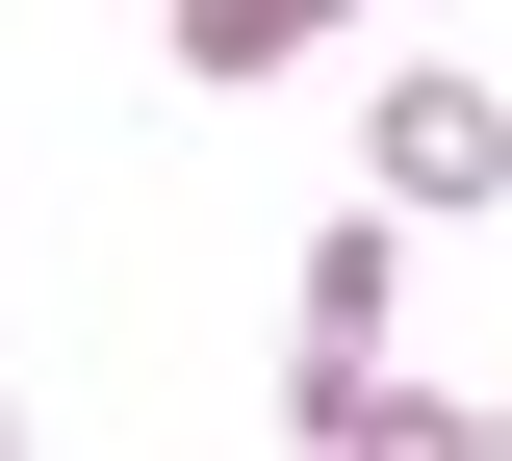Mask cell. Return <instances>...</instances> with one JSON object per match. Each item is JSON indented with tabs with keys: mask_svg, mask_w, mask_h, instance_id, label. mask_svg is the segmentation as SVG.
<instances>
[{
	"mask_svg": "<svg viewBox=\"0 0 512 461\" xmlns=\"http://www.w3.org/2000/svg\"><path fill=\"white\" fill-rule=\"evenodd\" d=\"M359 180H384V205H512V103H487L461 52L384 77V103H359Z\"/></svg>",
	"mask_w": 512,
	"mask_h": 461,
	"instance_id": "1",
	"label": "cell"
},
{
	"mask_svg": "<svg viewBox=\"0 0 512 461\" xmlns=\"http://www.w3.org/2000/svg\"><path fill=\"white\" fill-rule=\"evenodd\" d=\"M384 231H410L384 180H359V231H308V282H282V410H308V385H359V359H384V308H410V257H384Z\"/></svg>",
	"mask_w": 512,
	"mask_h": 461,
	"instance_id": "2",
	"label": "cell"
},
{
	"mask_svg": "<svg viewBox=\"0 0 512 461\" xmlns=\"http://www.w3.org/2000/svg\"><path fill=\"white\" fill-rule=\"evenodd\" d=\"M333 26H359V0H154V52H180L205 103H256V77H282V52H333Z\"/></svg>",
	"mask_w": 512,
	"mask_h": 461,
	"instance_id": "3",
	"label": "cell"
},
{
	"mask_svg": "<svg viewBox=\"0 0 512 461\" xmlns=\"http://www.w3.org/2000/svg\"><path fill=\"white\" fill-rule=\"evenodd\" d=\"M308 436H359V461H461L487 410H461V385H410V359H359V385H308Z\"/></svg>",
	"mask_w": 512,
	"mask_h": 461,
	"instance_id": "4",
	"label": "cell"
}]
</instances>
